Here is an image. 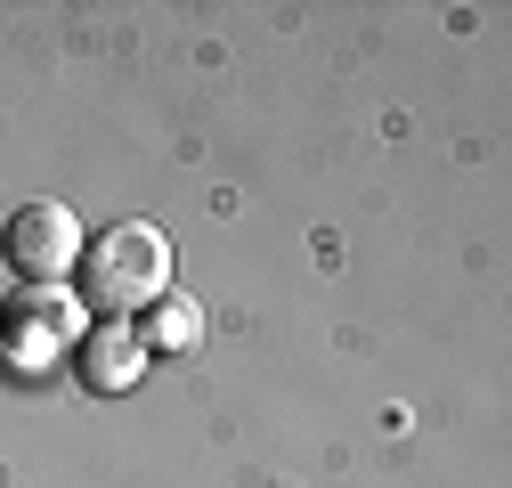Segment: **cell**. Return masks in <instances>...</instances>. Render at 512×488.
<instances>
[{
    "instance_id": "2",
    "label": "cell",
    "mask_w": 512,
    "mask_h": 488,
    "mask_svg": "<svg viewBox=\"0 0 512 488\" xmlns=\"http://www.w3.org/2000/svg\"><path fill=\"white\" fill-rule=\"evenodd\" d=\"M9 269H17V277H66V269H74V212H57V204L17 212V228H9Z\"/></svg>"
},
{
    "instance_id": "1",
    "label": "cell",
    "mask_w": 512,
    "mask_h": 488,
    "mask_svg": "<svg viewBox=\"0 0 512 488\" xmlns=\"http://www.w3.org/2000/svg\"><path fill=\"white\" fill-rule=\"evenodd\" d=\"M163 277H171V253H163V236H155V228H114V236L98 244V269H90L98 301H114V310H131V301H155Z\"/></svg>"
},
{
    "instance_id": "3",
    "label": "cell",
    "mask_w": 512,
    "mask_h": 488,
    "mask_svg": "<svg viewBox=\"0 0 512 488\" xmlns=\"http://www.w3.org/2000/svg\"><path fill=\"white\" fill-rule=\"evenodd\" d=\"M131 350H139V342H122V334H98V350H90V375H98V383H122Z\"/></svg>"
}]
</instances>
